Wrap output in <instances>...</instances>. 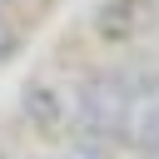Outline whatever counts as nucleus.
<instances>
[{
  "label": "nucleus",
  "instance_id": "obj_1",
  "mask_svg": "<svg viewBox=\"0 0 159 159\" xmlns=\"http://www.w3.org/2000/svg\"><path fill=\"white\" fill-rule=\"evenodd\" d=\"M20 114H25V124H30L35 134H45V139H55V134L70 129V99L60 94V84H45V80H30V84L20 89Z\"/></svg>",
  "mask_w": 159,
  "mask_h": 159
},
{
  "label": "nucleus",
  "instance_id": "obj_2",
  "mask_svg": "<svg viewBox=\"0 0 159 159\" xmlns=\"http://www.w3.org/2000/svg\"><path fill=\"white\" fill-rule=\"evenodd\" d=\"M129 149L139 159H159V80L139 84V99L129 109Z\"/></svg>",
  "mask_w": 159,
  "mask_h": 159
},
{
  "label": "nucleus",
  "instance_id": "obj_3",
  "mask_svg": "<svg viewBox=\"0 0 159 159\" xmlns=\"http://www.w3.org/2000/svg\"><path fill=\"white\" fill-rule=\"evenodd\" d=\"M134 10H139V0H104V5L94 10V30H99L104 40H124V35L134 30Z\"/></svg>",
  "mask_w": 159,
  "mask_h": 159
},
{
  "label": "nucleus",
  "instance_id": "obj_4",
  "mask_svg": "<svg viewBox=\"0 0 159 159\" xmlns=\"http://www.w3.org/2000/svg\"><path fill=\"white\" fill-rule=\"evenodd\" d=\"M65 139H70V154H75V159H119V144H109V139H99V134L65 129Z\"/></svg>",
  "mask_w": 159,
  "mask_h": 159
},
{
  "label": "nucleus",
  "instance_id": "obj_5",
  "mask_svg": "<svg viewBox=\"0 0 159 159\" xmlns=\"http://www.w3.org/2000/svg\"><path fill=\"white\" fill-rule=\"evenodd\" d=\"M25 25H20V15H10L5 5H0V65L5 60H15V50L25 45V35H20Z\"/></svg>",
  "mask_w": 159,
  "mask_h": 159
},
{
  "label": "nucleus",
  "instance_id": "obj_6",
  "mask_svg": "<svg viewBox=\"0 0 159 159\" xmlns=\"http://www.w3.org/2000/svg\"><path fill=\"white\" fill-rule=\"evenodd\" d=\"M35 159H50V154H35Z\"/></svg>",
  "mask_w": 159,
  "mask_h": 159
},
{
  "label": "nucleus",
  "instance_id": "obj_7",
  "mask_svg": "<svg viewBox=\"0 0 159 159\" xmlns=\"http://www.w3.org/2000/svg\"><path fill=\"white\" fill-rule=\"evenodd\" d=\"M0 159H10V154H0Z\"/></svg>",
  "mask_w": 159,
  "mask_h": 159
}]
</instances>
